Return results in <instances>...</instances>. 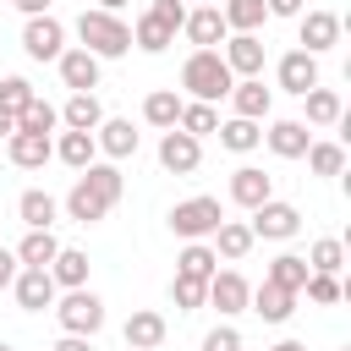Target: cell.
<instances>
[{"mask_svg":"<svg viewBox=\"0 0 351 351\" xmlns=\"http://www.w3.org/2000/svg\"><path fill=\"white\" fill-rule=\"evenodd\" d=\"M263 197H274V176H263L258 165H241V170H230V203H241V208H258Z\"/></svg>","mask_w":351,"mask_h":351,"instance_id":"ac0fdd59","label":"cell"},{"mask_svg":"<svg viewBox=\"0 0 351 351\" xmlns=\"http://www.w3.org/2000/svg\"><path fill=\"white\" fill-rule=\"evenodd\" d=\"M55 66H60V82H66L71 93H93V88H99V55H88V49H60Z\"/></svg>","mask_w":351,"mask_h":351,"instance_id":"8fae6325","label":"cell"},{"mask_svg":"<svg viewBox=\"0 0 351 351\" xmlns=\"http://www.w3.org/2000/svg\"><path fill=\"white\" fill-rule=\"evenodd\" d=\"M88 252H77V247H60L55 258H49V280L60 285V291H77V285H88Z\"/></svg>","mask_w":351,"mask_h":351,"instance_id":"cb8c5ba5","label":"cell"},{"mask_svg":"<svg viewBox=\"0 0 351 351\" xmlns=\"http://www.w3.org/2000/svg\"><path fill=\"white\" fill-rule=\"evenodd\" d=\"M0 351H11V346H5V340H0Z\"/></svg>","mask_w":351,"mask_h":351,"instance_id":"f5cc1de1","label":"cell"},{"mask_svg":"<svg viewBox=\"0 0 351 351\" xmlns=\"http://www.w3.org/2000/svg\"><path fill=\"white\" fill-rule=\"evenodd\" d=\"M258 143H263V126H258V121H241V115L219 121V148H230V154H252Z\"/></svg>","mask_w":351,"mask_h":351,"instance_id":"83f0119b","label":"cell"},{"mask_svg":"<svg viewBox=\"0 0 351 351\" xmlns=\"http://www.w3.org/2000/svg\"><path fill=\"white\" fill-rule=\"evenodd\" d=\"M302 159H307L313 176H340V170H346V148H340V143H307Z\"/></svg>","mask_w":351,"mask_h":351,"instance_id":"8d00e7d4","label":"cell"},{"mask_svg":"<svg viewBox=\"0 0 351 351\" xmlns=\"http://www.w3.org/2000/svg\"><path fill=\"white\" fill-rule=\"evenodd\" d=\"M121 335H126V346H132V351H159L170 329H165V313H154V307H137V313L126 318V329H121Z\"/></svg>","mask_w":351,"mask_h":351,"instance_id":"2e32d148","label":"cell"},{"mask_svg":"<svg viewBox=\"0 0 351 351\" xmlns=\"http://www.w3.org/2000/svg\"><path fill=\"white\" fill-rule=\"evenodd\" d=\"M340 44V16L335 11H307L302 16V49L318 55V49H335Z\"/></svg>","mask_w":351,"mask_h":351,"instance_id":"44dd1931","label":"cell"},{"mask_svg":"<svg viewBox=\"0 0 351 351\" xmlns=\"http://www.w3.org/2000/svg\"><path fill=\"white\" fill-rule=\"evenodd\" d=\"M132 44H137V49H148V55H159V49H170V44H176V33H170L159 16H148V11H143V16H137V27H132Z\"/></svg>","mask_w":351,"mask_h":351,"instance_id":"e575fe53","label":"cell"},{"mask_svg":"<svg viewBox=\"0 0 351 351\" xmlns=\"http://www.w3.org/2000/svg\"><path fill=\"white\" fill-rule=\"evenodd\" d=\"M176 126H181V132H192V137L203 143L208 132H219V110H214V104H203V99H192V104H181Z\"/></svg>","mask_w":351,"mask_h":351,"instance_id":"d6a6232c","label":"cell"},{"mask_svg":"<svg viewBox=\"0 0 351 351\" xmlns=\"http://www.w3.org/2000/svg\"><path fill=\"white\" fill-rule=\"evenodd\" d=\"M247 307H252L263 324H285V318L296 313V291H285V285H269V280H263V285L247 296Z\"/></svg>","mask_w":351,"mask_h":351,"instance_id":"d6986e66","label":"cell"},{"mask_svg":"<svg viewBox=\"0 0 351 351\" xmlns=\"http://www.w3.org/2000/svg\"><path fill=\"white\" fill-rule=\"evenodd\" d=\"M302 291H307V302H313V307H335V302L346 296V285H340V274H318V269H307V280H302Z\"/></svg>","mask_w":351,"mask_h":351,"instance_id":"f35d334b","label":"cell"},{"mask_svg":"<svg viewBox=\"0 0 351 351\" xmlns=\"http://www.w3.org/2000/svg\"><path fill=\"white\" fill-rule=\"evenodd\" d=\"M33 99H38V93H33V82H27V77H0V110L22 115Z\"/></svg>","mask_w":351,"mask_h":351,"instance_id":"60d3db41","label":"cell"},{"mask_svg":"<svg viewBox=\"0 0 351 351\" xmlns=\"http://www.w3.org/2000/svg\"><path fill=\"white\" fill-rule=\"evenodd\" d=\"M252 241H258V236H252V225H241V219H219V225H214V258H230V263H236V258L252 252Z\"/></svg>","mask_w":351,"mask_h":351,"instance_id":"603a6c76","label":"cell"},{"mask_svg":"<svg viewBox=\"0 0 351 351\" xmlns=\"http://www.w3.org/2000/svg\"><path fill=\"white\" fill-rule=\"evenodd\" d=\"M203 285H208V280H186V274H176V280H170V302H176L181 313H192V307H203Z\"/></svg>","mask_w":351,"mask_h":351,"instance_id":"b9f144b4","label":"cell"},{"mask_svg":"<svg viewBox=\"0 0 351 351\" xmlns=\"http://www.w3.org/2000/svg\"><path fill=\"white\" fill-rule=\"evenodd\" d=\"M121 5H126V0H99V11H121Z\"/></svg>","mask_w":351,"mask_h":351,"instance_id":"816d5d0a","label":"cell"},{"mask_svg":"<svg viewBox=\"0 0 351 351\" xmlns=\"http://www.w3.org/2000/svg\"><path fill=\"white\" fill-rule=\"evenodd\" d=\"M11 5H16L22 16H44V11H49V0H11Z\"/></svg>","mask_w":351,"mask_h":351,"instance_id":"c3c4849f","label":"cell"},{"mask_svg":"<svg viewBox=\"0 0 351 351\" xmlns=\"http://www.w3.org/2000/svg\"><path fill=\"white\" fill-rule=\"evenodd\" d=\"M340 263H346V241H340V236H324V241L307 247V269H318V274H340Z\"/></svg>","mask_w":351,"mask_h":351,"instance_id":"74e56055","label":"cell"},{"mask_svg":"<svg viewBox=\"0 0 351 351\" xmlns=\"http://www.w3.org/2000/svg\"><path fill=\"white\" fill-rule=\"evenodd\" d=\"M263 11H269V16H296L302 0H263Z\"/></svg>","mask_w":351,"mask_h":351,"instance_id":"7dc6e473","label":"cell"},{"mask_svg":"<svg viewBox=\"0 0 351 351\" xmlns=\"http://www.w3.org/2000/svg\"><path fill=\"white\" fill-rule=\"evenodd\" d=\"M269 104H274V93L263 88V77H241V82H230V110H236L241 121H263Z\"/></svg>","mask_w":351,"mask_h":351,"instance_id":"e0dca14e","label":"cell"},{"mask_svg":"<svg viewBox=\"0 0 351 351\" xmlns=\"http://www.w3.org/2000/svg\"><path fill=\"white\" fill-rule=\"evenodd\" d=\"M93 143H99L110 159H132V154H137V132H132V121H121V115H104V121L93 126Z\"/></svg>","mask_w":351,"mask_h":351,"instance_id":"ffe728a7","label":"cell"},{"mask_svg":"<svg viewBox=\"0 0 351 351\" xmlns=\"http://www.w3.org/2000/svg\"><path fill=\"white\" fill-rule=\"evenodd\" d=\"M159 165H165L170 176H192V170L203 165V143H197L192 132H181V126H170V132L159 137Z\"/></svg>","mask_w":351,"mask_h":351,"instance_id":"52a82bcc","label":"cell"},{"mask_svg":"<svg viewBox=\"0 0 351 351\" xmlns=\"http://www.w3.org/2000/svg\"><path fill=\"white\" fill-rule=\"evenodd\" d=\"M22 49L33 55V60H55L60 49H66V27L44 11V16H27V27H22Z\"/></svg>","mask_w":351,"mask_h":351,"instance_id":"9c48e42d","label":"cell"},{"mask_svg":"<svg viewBox=\"0 0 351 351\" xmlns=\"http://www.w3.org/2000/svg\"><path fill=\"white\" fill-rule=\"evenodd\" d=\"M263 143H269L280 159H302L307 143H313V132H307V121H274V126L263 132Z\"/></svg>","mask_w":351,"mask_h":351,"instance_id":"7402d4cb","label":"cell"},{"mask_svg":"<svg viewBox=\"0 0 351 351\" xmlns=\"http://www.w3.org/2000/svg\"><path fill=\"white\" fill-rule=\"evenodd\" d=\"M203 351H241V335H236L230 324H219V329L203 335Z\"/></svg>","mask_w":351,"mask_h":351,"instance_id":"ee69618b","label":"cell"},{"mask_svg":"<svg viewBox=\"0 0 351 351\" xmlns=\"http://www.w3.org/2000/svg\"><path fill=\"white\" fill-rule=\"evenodd\" d=\"M346 351H351V346H346Z\"/></svg>","mask_w":351,"mask_h":351,"instance_id":"db71d44e","label":"cell"},{"mask_svg":"<svg viewBox=\"0 0 351 351\" xmlns=\"http://www.w3.org/2000/svg\"><path fill=\"white\" fill-rule=\"evenodd\" d=\"M203 5H208V0H203Z\"/></svg>","mask_w":351,"mask_h":351,"instance_id":"11a10c76","label":"cell"},{"mask_svg":"<svg viewBox=\"0 0 351 351\" xmlns=\"http://www.w3.org/2000/svg\"><path fill=\"white\" fill-rule=\"evenodd\" d=\"M263 280H269V285H285V291H302V280H307V258H302V252H280V258L269 263Z\"/></svg>","mask_w":351,"mask_h":351,"instance_id":"d590c367","label":"cell"},{"mask_svg":"<svg viewBox=\"0 0 351 351\" xmlns=\"http://www.w3.org/2000/svg\"><path fill=\"white\" fill-rule=\"evenodd\" d=\"M16 269H22V263H16V252H11V247H0V291H11Z\"/></svg>","mask_w":351,"mask_h":351,"instance_id":"f6af8a7d","label":"cell"},{"mask_svg":"<svg viewBox=\"0 0 351 351\" xmlns=\"http://www.w3.org/2000/svg\"><path fill=\"white\" fill-rule=\"evenodd\" d=\"M93 154H99L93 132H60V143H55V159H60V165H71V170H88V165H93Z\"/></svg>","mask_w":351,"mask_h":351,"instance_id":"f1b7e54d","label":"cell"},{"mask_svg":"<svg viewBox=\"0 0 351 351\" xmlns=\"http://www.w3.org/2000/svg\"><path fill=\"white\" fill-rule=\"evenodd\" d=\"M269 351H307L302 340H280V346H269Z\"/></svg>","mask_w":351,"mask_h":351,"instance_id":"f907efd6","label":"cell"},{"mask_svg":"<svg viewBox=\"0 0 351 351\" xmlns=\"http://www.w3.org/2000/svg\"><path fill=\"white\" fill-rule=\"evenodd\" d=\"M55 252H60L55 230H27V236L16 241V263H22V269H49Z\"/></svg>","mask_w":351,"mask_h":351,"instance_id":"4316f807","label":"cell"},{"mask_svg":"<svg viewBox=\"0 0 351 351\" xmlns=\"http://www.w3.org/2000/svg\"><path fill=\"white\" fill-rule=\"evenodd\" d=\"M60 121H66V132H93V126L104 121L99 93H71V99H66V110H60Z\"/></svg>","mask_w":351,"mask_h":351,"instance_id":"484cf974","label":"cell"},{"mask_svg":"<svg viewBox=\"0 0 351 351\" xmlns=\"http://www.w3.org/2000/svg\"><path fill=\"white\" fill-rule=\"evenodd\" d=\"M302 99H307V126H335V121L346 115V104H340L335 88H307Z\"/></svg>","mask_w":351,"mask_h":351,"instance_id":"f546056e","label":"cell"},{"mask_svg":"<svg viewBox=\"0 0 351 351\" xmlns=\"http://www.w3.org/2000/svg\"><path fill=\"white\" fill-rule=\"evenodd\" d=\"M219 16H225V27H230V33H258L269 11H263V0H225V5H219Z\"/></svg>","mask_w":351,"mask_h":351,"instance_id":"1f68e13d","label":"cell"},{"mask_svg":"<svg viewBox=\"0 0 351 351\" xmlns=\"http://www.w3.org/2000/svg\"><path fill=\"white\" fill-rule=\"evenodd\" d=\"M148 16H159L170 33H181V22H186V0H154V5H148Z\"/></svg>","mask_w":351,"mask_h":351,"instance_id":"7bdbcfd3","label":"cell"},{"mask_svg":"<svg viewBox=\"0 0 351 351\" xmlns=\"http://www.w3.org/2000/svg\"><path fill=\"white\" fill-rule=\"evenodd\" d=\"M296 230H302V208H296V203L263 197V203L252 208V236H263V241H291Z\"/></svg>","mask_w":351,"mask_h":351,"instance_id":"8992f818","label":"cell"},{"mask_svg":"<svg viewBox=\"0 0 351 351\" xmlns=\"http://www.w3.org/2000/svg\"><path fill=\"white\" fill-rule=\"evenodd\" d=\"M11 132H16V115H11V110H0V137H11Z\"/></svg>","mask_w":351,"mask_h":351,"instance_id":"681fc988","label":"cell"},{"mask_svg":"<svg viewBox=\"0 0 351 351\" xmlns=\"http://www.w3.org/2000/svg\"><path fill=\"white\" fill-rule=\"evenodd\" d=\"M230 66H225V55L219 49H192L186 55V66H181V88L192 93V99H203V104H214V99H225L230 93Z\"/></svg>","mask_w":351,"mask_h":351,"instance_id":"3957f363","label":"cell"},{"mask_svg":"<svg viewBox=\"0 0 351 351\" xmlns=\"http://www.w3.org/2000/svg\"><path fill=\"white\" fill-rule=\"evenodd\" d=\"M16 214H22V225H27V230H49V225H55V214H60V203H55L49 192L27 186V192L16 197Z\"/></svg>","mask_w":351,"mask_h":351,"instance_id":"d4e9b609","label":"cell"},{"mask_svg":"<svg viewBox=\"0 0 351 351\" xmlns=\"http://www.w3.org/2000/svg\"><path fill=\"white\" fill-rule=\"evenodd\" d=\"M77 38H82V49L99 55V60H115V55L132 49V27H126L115 11H99V5L77 16Z\"/></svg>","mask_w":351,"mask_h":351,"instance_id":"7a4b0ae2","label":"cell"},{"mask_svg":"<svg viewBox=\"0 0 351 351\" xmlns=\"http://www.w3.org/2000/svg\"><path fill=\"white\" fill-rule=\"evenodd\" d=\"M5 154H11L16 170H44V165L55 159V143H49L44 132H11V137H5Z\"/></svg>","mask_w":351,"mask_h":351,"instance_id":"4fadbf2b","label":"cell"},{"mask_svg":"<svg viewBox=\"0 0 351 351\" xmlns=\"http://www.w3.org/2000/svg\"><path fill=\"white\" fill-rule=\"evenodd\" d=\"M55 126H60V110H55V104H44V99H33V104L16 115V132H44V137H49Z\"/></svg>","mask_w":351,"mask_h":351,"instance_id":"ab89813d","label":"cell"},{"mask_svg":"<svg viewBox=\"0 0 351 351\" xmlns=\"http://www.w3.org/2000/svg\"><path fill=\"white\" fill-rule=\"evenodd\" d=\"M11 291H16V307L22 313H44V307H55V280H49V269H16V280H11Z\"/></svg>","mask_w":351,"mask_h":351,"instance_id":"30bf717a","label":"cell"},{"mask_svg":"<svg viewBox=\"0 0 351 351\" xmlns=\"http://www.w3.org/2000/svg\"><path fill=\"white\" fill-rule=\"evenodd\" d=\"M121 170L115 165H88V170H77V186L66 192V219H77V225H99L115 203H121Z\"/></svg>","mask_w":351,"mask_h":351,"instance_id":"6da1fadb","label":"cell"},{"mask_svg":"<svg viewBox=\"0 0 351 351\" xmlns=\"http://www.w3.org/2000/svg\"><path fill=\"white\" fill-rule=\"evenodd\" d=\"M274 77H280V88L285 93H307V88H318V55H307V49H291V55H280V66H274Z\"/></svg>","mask_w":351,"mask_h":351,"instance_id":"7c38bea8","label":"cell"},{"mask_svg":"<svg viewBox=\"0 0 351 351\" xmlns=\"http://www.w3.org/2000/svg\"><path fill=\"white\" fill-rule=\"evenodd\" d=\"M49 351H93V335H60Z\"/></svg>","mask_w":351,"mask_h":351,"instance_id":"bcb514c9","label":"cell"},{"mask_svg":"<svg viewBox=\"0 0 351 351\" xmlns=\"http://www.w3.org/2000/svg\"><path fill=\"white\" fill-rule=\"evenodd\" d=\"M219 219H225L219 197H186V203H176V208H170V230H176L181 241H208Z\"/></svg>","mask_w":351,"mask_h":351,"instance_id":"277c9868","label":"cell"},{"mask_svg":"<svg viewBox=\"0 0 351 351\" xmlns=\"http://www.w3.org/2000/svg\"><path fill=\"white\" fill-rule=\"evenodd\" d=\"M225 66H230V77H258L263 71V38L258 33H236V38H225Z\"/></svg>","mask_w":351,"mask_h":351,"instance_id":"9a60e30c","label":"cell"},{"mask_svg":"<svg viewBox=\"0 0 351 351\" xmlns=\"http://www.w3.org/2000/svg\"><path fill=\"white\" fill-rule=\"evenodd\" d=\"M176 115H181V99H176V88H154V93L143 99V121H148V126L170 132V126H176Z\"/></svg>","mask_w":351,"mask_h":351,"instance_id":"4dcf8cb0","label":"cell"},{"mask_svg":"<svg viewBox=\"0 0 351 351\" xmlns=\"http://www.w3.org/2000/svg\"><path fill=\"white\" fill-rule=\"evenodd\" d=\"M55 318H60L66 335H99V329H104V302H99L88 285H77V291H66V296L55 302Z\"/></svg>","mask_w":351,"mask_h":351,"instance_id":"5b68a950","label":"cell"},{"mask_svg":"<svg viewBox=\"0 0 351 351\" xmlns=\"http://www.w3.org/2000/svg\"><path fill=\"white\" fill-rule=\"evenodd\" d=\"M214 269H219V258H214V247H203V241H186L181 258H176V274H186V280H208Z\"/></svg>","mask_w":351,"mask_h":351,"instance_id":"836d02e7","label":"cell"},{"mask_svg":"<svg viewBox=\"0 0 351 351\" xmlns=\"http://www.w3.org/2000/svg\"><path fill=\"white\" fill-rule=\"evenodd\" d=\"M247 296H252V285H247L236 269H214V274H208V285H203V302H208V307H219L225 318H230V313H247Z\"/></svg>","mask_w":351,"mask_h":351,"instance_id":"ba28073f","label":"cell"},{"mask_svg":"<svg viewBox=\"0 0 351 351\" xmlns=\"http://www.w3.org/2000/svg\"><path fill=\"white\" fill-rule=\"evenodd\" d=\"M181 33L197 44V49H219L225 44V16H219V5H197V11H186V22H181Z\"/></svg>","mask_w":351,"mask_h":351,"instance_id":"5bb4252c","label":"cell"}]
</instances>
